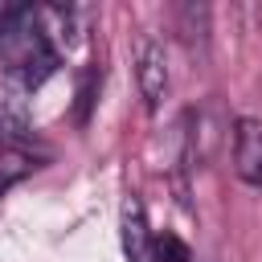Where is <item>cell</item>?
Returning a JSON list of instances; mask_svg holds the SVG:
<instances>
[{
  "instance_id": "obj_3",
  "label": "cell",
  "mask_w": 262,
  "mask_h": 262,
  "mask_svg": "<svg viewBox=\"0 0 262 262\" xmlns=\"http://www.w3.org/2000/svg\"><path fill=\"white\" fill-rule=\"evenodd\" d=\"M135 78H139V94L147 102V111H156L168 94V57L160 41H139L135 53Z\"/></svg>"
},
{
  "instance_id": "obj_2",
  "label": "cell",
  "mask_w": 262,
  "mask_h": 262,
  "mask_svg": "<svg viewBox=\"0 0 262 262\" xmlns=\"http://www.w3.org/2000/svg\"><path fill=\"white\" fill-rule=\"evenodd\" d=\"M233 172L242 184L262 188V119L242 115L233 123Z\"/></svg>"
},
{
  "instance_id": "obj_1",
  "label": "cell",
  "mask_w": 262,
  "mask_h": 262,
  "mask_svg": "<svg viewBox=\"0 0 262 262\" xmlns=\"http://www.w3.org/2000/svg\"><path fill=\"white\" fill-rule=\"evenodd\" d=\"M0 70L16 94H33L57 70V45H49L37 8H8L0 16Z\"/></svg>"
},
{
  "instance_id": "obj_5",
  "label": "cell",
  "mask_w": 262,
  "mask_h": 262,
  "mask_svg": "<svg viewBox=\"0 0 262 262\" xmlns=\"http://www.w3.org/2000/svg\"><path fill=\"white\" fill-rule=\"evenodd\" d=\"M176 20H180V33L192 49H205V37H209V8L205 4H180L176 8Z\"/></svg>"
},
{
  "instance_id": "obj_4",
  "label": "cell",
  "mask_w": 262,
  "mask_h": 262,
  "mask_svg": "<svg viewBox=\"0 0 262 262\" xmlns=\"http://www.w3.org/2000/svg\"><path fill=\"white\" fill-rule=\"evenodd\" d=\"M119 237H123V254L131 262H156V250H151V229H147V217H143V205L135 196L123 201V213H119Z\"/></svg>"
},
{
  "instance_id": "obj_7",
  "label": "cell",
  "mask_w": 262,
  "mask_h": 262,
  "mask_svg": "<svg viewBox=\"0 0 262 262\" xmlns=\"http://www.w3.org/2000/svg\"><path fill=\"white\" fill-rule=\"evenodd\" d=\"M151 250H156V262H192L188 246H184L180 237H172V233H160V237L151 242Z\"/></svg>"
},
{
  "instance_id": "obj_8",
  "label": "cell",
  "mask_w": 262,
  "mask_h": 262,
  "mask_svg": "<svg viewBox=\"0 0 262 262\" xmlns=\"http://www.w3.org/2000/svg\"><path fill=\"white\" fill-rule=\"evenodd\" d=\"M0 147H4V131H0Z\"/></svg>"
},
{
  "instance_id": "obj_6",
  "label": "cell",
  "mask_w": 262,
  "mask_h": 262,
  "mask_svg": "<svg viewBox=\"0 0 262 262\" xmlns=\"http://www.w3.org/2000/svg\"><path fill=\"white\" fill-rule=\"evenodd\" d=\"M33 164H29V156L25 151H12V147H0V192L12 184V180H20L25 172H29Z\"/></svg>"
}]
</instances>
